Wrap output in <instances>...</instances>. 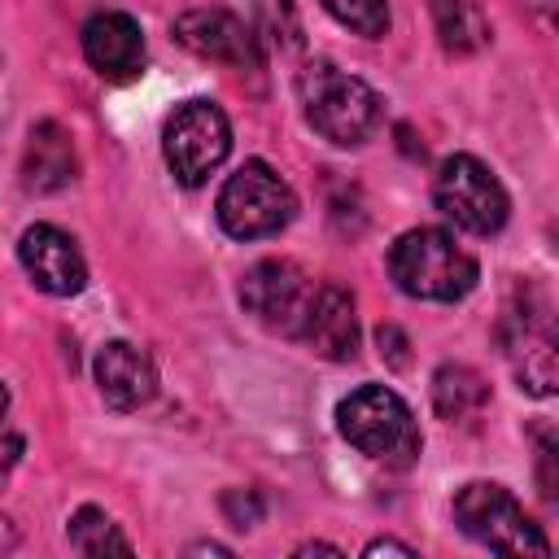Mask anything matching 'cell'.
<instances>
[{"instance_id":"obj_1","label":"cell","mask_w":559,"mask_h":559,"mask_svg":"<svg viewBox=\"0 0 559 559\" xmlns=\"http://www.w3.org/2000/svg\"><path fill=\"white\" fill-rule=\"evenodd\" d=\"M297 96H301L306 122L336 148H358L380 131V118H384L380 96L358 74H345L332 61H310L297 74Z\"/></svg>"},{"instance_id":"obj_2","label":"cell","mask_w":559,"mask_h":559,"mask_svg":"<svg viewBox=\"0 0 559 559\" xmlns=\"http://www.w3.org/2000/svg\"><path fill=\"white\" fill-rule=\"evenodd\" d=\"M389 275L406 297L463 301L476 288V258L441 227H411L389 249Z\"/></svg>"},{"instance_id":"obj_3","label":"cell","mask_w":559,"mask_h":559,"mask_svg":"<svg viewBox=\"0 0 559 559\" xmlns=\"http://www.w3.org/2000/svg\"><path fill=\"white\" fill-rule=\"evenodd\" d=\"M336 428L371 463H384V467H397V472L415 467V459L424 450V437H419V424H415L411 406L384 384H358L349 397H341Z\"/></svg>"},{"instance_id":"obj_4","label":"cell","mask_w":559,"mask_h":559,"mask_svg":"<svg viewBox=\"0 0 559 559\" xmlns=\"http://www.w3.org/2000/svg\"><path fill=\"white\" fill-rule=\"evenodd\" d=\"M214 210H218V227L231 240H262V236H275L293 223L297 197L266 162H245L218 188Z\"/></svg>"},{"instance_id":"obj_5","label":"cell","mask_w":559,"mask_h":559,"mask_svg":"<svg viewBox=\"0 0 559 559\" xmlns=\"http://www.w3.org/2000/svg\"><path fill=\"white\" fill-rule=\"evenodd\" d=\"M454 524L498 555H550V542L524 515L515 493L493 480H472L454 493Z\"/></svg>"},{"instance_id":"obj_6","label":"cell","mask_w":559,"mask_h":559,"mask_svg":"<svg viewBox=\"0 0 559 559\" xmlns=\"http://www.w3.org/2000/svg\"><path fill=\"white\" fill-rule=\"evenodd\" d=\"M231 153V122L214 100H183L162 127L166 170L183 188H201Z\"/></svg>"},{"instance_id":"obj_7","label":"cell","mask_w":559,"mask_h":559,"mask_svg":"<svg viewBox=\"0 0 559 559\" xmlns=\"http://www.w3.org/2000/svg\"><path fill=\"white\" fill-rule=\"evenodd\" d=\"M314 297H319V280L288 258H262L240 280V306L262 328H271L280 336H297V341L314 310Z\"/></svg>"},{"instance_id":"obj_8","label":"cell","mask_w":559,"mask_h":559,"mask_svg":"<svg viewBox=\"0 0 559 559\" xmlns=\"http://www.w3.org/2000/svg\"><path fill=\"white\" fill-rule=\"evenodd\" d=\"M432 201L454 227H463L472 236H493L507 223V210H511L498 175L472 153H454L437 166Z\"/></svg>"},{"instance_id":"obj_9","label":"cell","mask_w":559,"mask_h":559,"mask_svg":"<svg viewBox=\"0 0 559 559\" xmlns=\"http://www.w3.org/2000/svg\"><path fill=\"white\" fill-rule=\"evenodd\" d=\"M502 349L507 362L520 380V389H528L533 397H550L555 393V328H550V306L537 288L515 293V301L502 314Z\"/></svg>"},{"instance_id":"obj_10","label":"cell","mask_w":559,"mask_h":559,"mask_svg":"<svg viewBox=\"0 0 559 559\" xmlns=\"http://www.w3.org/2000/svg\"><path fill=\"white\" fill-rule=\"evenodd\" d=\"M175 39L183 48H192L197 57L236 66V70H258L262 52H258V35L249 22H240L227 9H188L175 17Z\"/></svg>"},{"instance_id":"obj_11","label":"cell","mask_w":559,"mask_h":559,"mask_svg":"<svg viewBox=\"0 0 559 559\" xmlns=\"http://www.w3.org/2000/svg\"><path fill=\"white\" fill-rule=\"evenodd\" d=\"M17 258H22V271L35 280V288H44L52 297H74L87 284V262H83L79 245L52 223L26 227L17 240Z\"/></svg>"},{"instance_id":"obj_12","label":"cell","mask_w":559,"mask_h":559,"mask_svg":"<svg viewBox=\"0 0 559 559\" xmlns=\"http://www.w3.org/2000/svg\"><path fill=\"white\" fill-rule=\"evenodd\" d=\"M83 57L109 83L135 79L144 70V31H140V22L131 13H118V9L92 13L83 22Z\"/></svg>"},{"instance_id":"obj_13","label":"cell","mask_w":559,"mask_h":559,"mask_svg":"<svg viewBox=\"0 0 559 559\" xmlns=\"http://www.w3.org/2000/svg\"><path fill=\"white\" fill-rule=\"evenodd\" d=\"M92 376H96L100 397H105L114 411H140V406L153 402V393H157V371H153L148 354L135 349L131 341H109V345H100L96 358H92Z\"/></svg>"},{"instance_id":"obj_14","label":"cell","mask_w":559,"mask_h":559,"mask_svg":"<svg viewBox=\"0 0 559 559\" xmlns=\"http://www.w3.org/2000/svg\"><path fill=\"white\" fill-rule=\"evenodd\" d=\"M301 341L332 358V362H349L358 354V314H354V297L336 284H319V297H314V310L301 328Z\"/></svg>"},{"instance_id":"obj_15","label":"cell","mask_w":559,"mask_h":559,"mask_svg":"<svg viewBox=\"0 0 559 559\" xmlns=\"http://www.w3.org/2000/svg\"><path fill=\"white\" fill-rule=\"evenodd\" d=\"M74 179V144L57 122H39L26 140L22 183L31 192H61Z\"/></svg>"},{"instance_id":"obj_16","label":"cell","mask_w":559,"mask_h":559,"mask_svg":"<svg viewBox=\"0 0 559 559\" xmlns=\"http://www.w3.org/2000/svg\"><path fill=\"white\" fill-rule=\"evenodd\" d=\"M489 402V384L476 367L467 362H441L432 371V411L445 419V424H467L485 411Z\"/></svg>"},{"instance_id":"obj_17","label":"cell","mask_w":559,"mask_h":559,"mask_svg":"<svg viewBox=\"0 0 559 559\" xmlns=\"http://www.w3.org/2000/svg\"><path fill=\"white\" fill-rule=\"evenodd\" d=\"M428 13L437 22V35H441V48L454 52V57H467V52H480L489 44V17L480 13L476 0H428Z\"/></svg>"},{"instance_id":"obj_18","label":"cell","mask_w":559,"mask_h":559,"mask_svg":"<svg viewBox=\"0 0 559 559\" xmlns=\"http://www.w3.org/2000/svg\"><path fill=\"white\" fill-rule=\"evenodd\" d=\"M66 537H70V546L79 550V555H131V542L122 537V528L100 511V507H79L74 515H70V528H66Z\"/></svg>"},{"instance_id":"obj_19","label":"cell","mask_w":559,"mask_h":559,"mask_svg":"<svg viewBox=\"0 0 559 559\" xmlns=\"http://www.w3.org/2000/svg\"><path fill=\"white\" fill-rule=\"evenodd\" d=\"M319 4L362 39H380L389 31V0H319Z\"/></svg>"},{"instance_id":"obj_20","label":"cell","mask_w":559,"mask_h":559,"mask_svg":"<svg viewBox=\"0 0 559 559\" xmlns=\"http://www.w3.org/2000/svg\"><path fill=\"white\" fill-rule=\"evenodd\" d=\"M253 13H258L253 35H266V39L284 44V48L301 44V22H297L293 0H253Z\"/></svg>"},{"instance_id":"obj_21","label":"cell","mask_w":559,"mask_h":559,"mask_svg":"<svg viewBox=\"0 0 559 559\" xmlns=\"http://www.w3.org/2000/svg\"><path fill=\"white\" fill-rule=\"evenodd\" d=\"M17 459H22V432L13 424V397L0 384V485L9 480V472L17 467Z\"/></svg>"},{"instance_id":"obj_22","label":"cell","mask_w":559,"mask_h":559,"mask_svg":"<svg viewBox=\"0 0 559 559\" xmlns=\"http://www.w3.org/2000/svg\"><path fill=\"white\" fill-rule=\"evenodd\" d=\"M376 341H380V358H389V367H406V362H411V354H406V336H402L397 328H380Z\"/></svg>"},{"instance_id":"obj_23","label":"cell","mask_w":559,"mask_h":559,"mask_svg":"<svg viewBox=\"0 0 559 559\" xmlns=\"http://www.w3.org/2000/svg\"><path fill=\"white\" fill-rule=\"evenodd\" d=\"M542 498H550L555 502V489H559V480H555V472H550V463H555V437L550 432H542Z\"/></svg>"},{"instance_id":"obj_24","label":"cell","mask_w":559,"mask_h":559,"mask_svg":"<svg viewBox=\"0 0 559 559\" xmlns=\"http://www.w3.org/2000/svg\"><path fill=\"white\" fill-rule=\"evenodd\" d=\"M362 555H415V546H406V542H393V537H376V542H367V550Z\"/></svg>"},{"instance_id":"obj_25","label":"cell","mask_w":559,"mask_h":559,"mask_svg":"<svg viewBox=\"0 0 559 559\" xmlns=\"http://www.w3.org/2000/svg\"><path fill=\"white\" fill-rule=\"evenodd\" d=\"M537 4H550V0H537Z\"/></svg>"}]
</instances>
